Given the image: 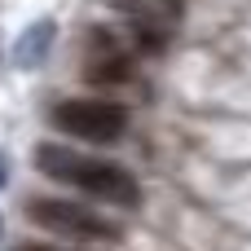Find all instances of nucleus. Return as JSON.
Listing matches in <instances>:
<instances>
[{
    "label": "nucleus",
    "mask_w": 251,
    "mask_h": 251,
    "mask_svg": "<svg viewBox=\"0 0 251 251\" xmlns=\"http://www.w3.org/2000/svg\"><path fill=\"white\" fill-rule=\"evenodd\" d=\"M18 251H66V247H49V243H26V247H18Z\"/></svg>",
    "instance_id": "obj_6"
},
{
    "label": "nucleus",
    "mask_w": 251,
    "mask_h": 251,
    "mask_svg": "<svg viewBox=\"0 0 251 251\" xmlns=\"http://www.w3.org/2000/svg\"><path fill=\"white\" fill-rule=\"evenodd\" d=\"M168 9H172V13H176V9H181V0H168Z\"/></svg>",
    "instance_id": "obj_8"
},
{
    "label": "nucleus",
    "mask_w": 251,
    "mask_h": 251,
    "mask_svg": "<svg viewBox=\"0 0 251 251\" xmlns=\"http://www.w3.org/2000/svg\"><path fill=\"white\" fill-rule=\"evenodd\" d=\"M4 181H9V159L0 154V185H4Z\"/></svg>",
    "instance_id": "obj_7"
},
{
    "label": "nucleus",
    "mask_w": 251,
    "mask_h": 251,
    "mask_svg": "<svg viewBox=\"0 0 251 251\" xmlns=\"http://www.w3.org/2000/svg\"><path fill=\"white\" fill-rule=\"evenodd\" d=\"M0 229H4V221H0Z\"/></svg>",
    "instance_id": "obj_9"
},
{
    "label": "nucleus",
    "mask_w": 251,
    "mask_h": 251,
    "mask_svg": "<svg viewBox=\"0 0 251 251\" xmlns=\"http://www.w3.org/2000/svg\"><path fill=\"white\" fill-rule=\"evenodd\" d=\"M93 40H97V53L84 62V84L110 88V84H128V79H137V62H132L128 44H119L110 31H93Z\"/></svg>",
    "instance_id": "obj_4"
},
{
    "label": "nucleus",
    "mask_w": 251,
    "mask_h": 251,
    "mask_svg": "<svg viewBox=\"0 0 251 251\" xmlns=\"http://www.w3.org/2000/svg\"><path fill=\"white\" fill-rule=\"evenodd\" d=\"M53 40H57V22H53V18H35V22L18 35V44H13V66H18V71H35V66H44Z\"/></svg>",
    "instance_id": "obj_5"
},
{
    "label": "nucleus",
    "mask_w": 251,
    "mask_h": 251,
    "mask_svg": "<svg viewBox=\"0 0 251 251\" xmlns=\"http://www.w3.org/2000/svg\"><path fill=\"white\" fill-rule=\"evenodd\" d=\"M53 124L88 146H115L128 132V110L106 97H66L53 106Z\"/></svg>",
    "instance_id": "obj_3"
},
{
    "label": "nucleus",
    "mask_w": 251,
    "mask_h": 251,
    "mask_svg": "<svg viewBox=\"0 0 251 251\" xmlns=\"http://www.w3.org/2000/svg\"><path fill=\"white\" fill-rule=\"evenodd\" d=\"M35 168L62 185H75L84 194H93L97 203H115V207H137L141 203V185L132 172L106 163V159H88L79 150H66V146H53V141H40L35 146Z\"/></svg>",
    "instance_id": "obj_1"
},
{
    "label": "nucleus",
    "mask_w": 251,
    "mask_h": 251,
    "mask_svg": "<svg viewBox=\"0 0 251 251\" xmlns=\"http://www.w3.org/2000/svg\"><path fill=\"white\" fill-rule=\"evenodd\" d=\"M26 216L35 229H53L62 238H75V243H119V225L97 216L93 207L84 203H71V199H57V194H44V199H31L26 203Z\"/></svg>",
    "instance_id": "obj_2"
}]
</instances>
